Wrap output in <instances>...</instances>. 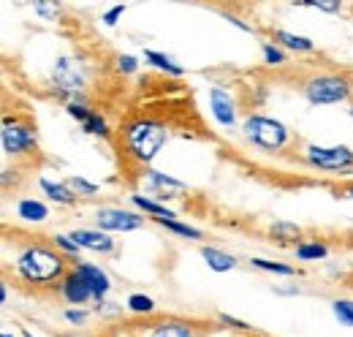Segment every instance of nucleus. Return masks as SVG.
<instances>
[{"mask_svg":"<svg viewBox=\"0 0 353 337\" xmlns=\"http://www.w3.org/2000/svg\"><path fill=\"white\" fill-rule=\"evenodd\" d=\"M17 272L33 286H46L63 275V256L46 245H30L17 256Z\"/></svg>","mask_w":353,"mask_h":337,"instance_id":"f257e3e1","label":"nucleus"},{"mask_svg":"<svg viewBox=\"0 0 353 337\" xmlns=\"http://www.w3.org/2000/svg\"><path fill=\"white\" fill-rule=\"evenodd\" d=\"M125 144L136 161L147 164L158 155V150L166 144V128L152 120H139L125 128Z\"/></svg>","mask_w":353,"mask_h":337,"instance_id":"f03ea898","label":"nucleus"},{"mask_svg":"<svg viewBox=\"0 0 353 337\" xmlns=\"http://www.w3.org/2000/svg\"><path fill=\"white\" fill-rule=\"evenodd\" d=\"M245 136L261 150H280L285 144V139H288V131L280 120L256 115V117L245 120Z\"/></svg>","mask_w":353,"mask_h":337,"instance_id":"7ed1b4c3","label":"nucleus"},{"mask_svg":"<svg viewBox=\"0 0 353 337\" xmlns=\"http://www.w3.org/2000/svg\"><path fill=\"white\" fill-rule=\"evenodd\" d=\"M305 93H307L310 104L326 106V104L345 101L351 95V82L345 77H337V74H321V77L310 79Z\"/></svg>","mask_w":353,"mask_h":337,"instance_id":"20e7f679","label":"nucleus"},{"mask_svg":"<svg viewBox=\"0 0 353 337\" xmlns=\"http://www.w3.org/2000/svg\"><path fill=\"white\" fill-rule=\"evenodd\" d=\"M307 161L326 171H340L353 164L351 147H307Z\"/></svg>","mask_w":353,"mask_h":337,"instance_id":"39448f33","label":"nucleus"},{"mask_svg":"<svg viewBox=\"0 0 353 337\" xmlns=\"http://www.w3.org/2000/svg\"><path fill=\"white\" fill-rule=\"evenodd\" d=\"M95 220H98V229H103V231H133V229L144 226L141 215H133L128 210H114V207L98 210Z\"/></svg>","mask_w":353,"mask_h":337,"instance_id":"423d86ee","label":"nucleus"},{"mask_svg":"<svg viewBox=\"0 0 353 337\" xmlns=\"http://www.w3.org/2000/svg\"><path fill=\"white\" fill-rule=\"evenodd\" d=\"M52 77H54V87L60 93H79L82 84H85V74H82L79 63H74L68 57H60L54 63V74Z\"/></svg>","mask_w":353,"mask_h":337,"instance_id":"0eeeda50","label":"nucleus"},{"mask_svg":"<svg viewBox=\"0 0 353 337\" xmlns=\"http://www.w3.org/2000/svg\"><path fill=\"white\" fill-rule=\"evenodd\" d=\"M36 144V133L28 126H19V123H8L3 126V150L11 153V155H19V153H28L30 147Z\"/></svg>","mask_w":353,"mask_h":337,"instance_id":"6e6552de","label":"nucleus"},{"mask_svg":"<svg viewBox=\"0 0 353 337\" xmlns=\"http://www.w3.org/2000/svg\"><path fill=\"white\" fill-rule=\"evenodd\" d=\"M144 185H147L155 196H161V199H166V196H182V193L188 191L185 182H179L174 177H166L163 171H147V174H144Z\"/></svg>","mask_w":353,"mask_h":337,"instance_id":"1a4fd4ad","label":"nucleus"},{"mask_svg":"<svg viewBox=\"0 0 353 337\" xmlns=\"http://www.w3.org/2000/svg\"><path fill=\"white\" fill-rule=\"evenodd\" d=\"M60 291H63V296H65L68 302H74V305H82V302H88L90 296H92V289L88 286V280H85L77 269L68 272V275H63Z\"/></svg>","mask_w":353,"mask_h":337,"instance_id":"9d476101","label":"nucleus"},{"mask_svg":"<svg viewBox=\"0 0 353 337\" xmlns=\"http://www.w3.org/2000/svg\"><path fill=\"white\" fill-rule=\"evenodd\" d=\"M210 104H212V115L221 126H234L236 123V112H234V101L228 93H223L221 87H212L210 90Z\"/></svg>","mask_w":353,"mask_h":337,"instance_id":"9b49d317","label":"nucleus"},{"mask_svg":"<svg viewBox=\"0 0 353 337\" xmlns=\"http://www.w3.org/2000/svg\"><path fill=\"white\" fill-rule=\"evenodd\" d=\"M77 272L88 280V286L92 289V296L101 302V299L106 296V291H109V286H112V283H109V278H106V272H103V269H98V267H92V264H79V267H77Z\"/></svg>","mask_w":353,"mask_h":337,"instance_id":"f8f14e48","label":"nucleus"},{"mask_svg":"<svg viewBox=\"0 0 353 337\" xmlns=\"http://www.w3.org/2000/svg\"><path fill=\"white\" fill-rule=\"evenodd\" d=\"M79 248H90V251H98V253H109L114 248V242H112V237H106V234H101V231H85V229H79V231H74V234H68Z\"/></svg>","mask_w":353,"mask_h":337,"instance_id":"ddd939ff","label":"nucleus"},{"mask_svg":"<svg viewBox=\"0 0 353 337\" xmlns=\"http://www.w3.org/2000/svg\"><path fill=\"white\" fill-rule=\"evenodd\" d=\"M204 261H207L210 269H215V272H228V269L236 267V258H234L231 253L218 251V248H204Z\"/></svg>","mask_w":353,"mask_h":337,"instance_id":"4468645a","label":"nucleus"},{"mask_svg":"<svg viewBox=\"0 0 353 337\" xmlns=\"http://www.w3.org/2000/svg\"><path fill=\"white\" fill-rule=\"evenodd\" d=\"M17 212H19V218H25V220H36V223L46 220V215H49L44 204L36 202V199H25V202H19Z\"/></svg>","mask_w":353,"mask_h":337,"instance_id":"2eb2a0df","label":"nucleus"},{"mask_svg":"<svg viewBox=\"0 0 353 337\" xmlns=\"http://www.w3.org/2000/svg\"><path fill=\"white\" fill-rule=\"evenodd\" d=\"M133 204H136V207H141L144 212H150V215H155V220H174V212L166 210L163 204H158V202H152V199L133 196Z\"/></svg>","mask_w":353,"mask_h":337,"instance_id":"dca6fc26","label":"nucleus"},{"mask_svg":"<svg viewBox=\"0 0 353 337\" xmlns=\"http://www.w3.org/2000/svg\"><path fill=\"white\" fill-rule=\"evenodd\" d=\"M147 337H193V332L179 321H166V324H158Z\"/></svg>","mask_w":353,"mask_h":337,"instance_id":"f3484780","label":"nucleus"},{"mask_svg":"<svg viewBox=\"0 0 353 337\" xmlns=\"http://www.w3.org/2000/svg\"><path fill=\"white\" fill-rule=\"evenodd\" d=\"M41 188L46 191V196L49 199H54V202H60V204H71L77 196L68 191V185H60V182H49V180H41Z\"/></svg>","mask_w":353,"mask_h":337,"instance_id":"a211bd4d","label":"nucleus"},{"mask_svg":"<svg viewBox=\"0 0 353 337\" xmlns=\"http://www.w3.org/2000/svg\"><path fill=\"white\" fill-rule=\"evenodd\" d=\"M144 60H150L155 68H161V71H169V74H174V77H179L182 74V68L176 66L174 60H169L166 55H161V52H152V49H147L144 52Z\"/></svg>","mask_w":353,"mask_h":337,"instance_id":"6ab92c4d","label":"nucleus"},{"mask_svg":"<svg viewBox=\"0 0 353 337\" xmlns=\"http://www.w3.org/2000/svg\"><path fill=\"white\" fill-rule=\"evenodd\" d=\"M274 39L283 41L288 49H296V52H310V49H312V41H310V39H305V36H294V33H285V30H277Z\"/></svg>","mask_w":353,"mask_h":337,"instance_id":"aec40b11","label":"nucleus"},{"mask_svg":"<svg viewBox=\"0 0 353 337\" xmlns=\"http://www.w3.org/2000/svg\"><path fill=\"white\" fill-rule=\"evenodd\" d=\"M65 185L74 196H95L98 193V188L88 180H82V177H71V180H65Z\"/></svg>","mask_w":353,"mask_h":337,"instance_id":"412c9836","label":"nucleus"},{"mask_svg":"<svg viewBox=\"0 0 353 337\" xmlns=\"http://www.w3.org/2000/svg\"><path fill=\"white\" fill-rule=\"evenodd\" d=\"M334 316L340 318V324L345 327H353V302L351 299H334Z\"/></svg>","mask_w":353,"mask_h":337,"instance_id":"4be33fe9","label":"nucleus"},{"mask_svg":"<svg viewBox=\"0 0 353 337\" xmlns=\"http://www.w3.org/2000/svg\"><path fill=\"white\" fill-rule=\"evenodd\" d=\"M253 267L266 269V272H274V275H283V278H291L294 269L288 264H277V261H266V258H253Z\"/></svg>","mask_w":353,"mask_h":337,"instance_id":"5701e85b","label":"nucleus"},{"mask_svg":"<svg viewBox=\"0 0 353 337\" xmlns=\"http://www.w3.org/2000/svg\"><path fill=\"white\" fill-rule=\"evenodd\" d=\"M161 226H166L169 231H174L179 237H188V240H201V231L199 229H190V226H185V223H176V220H158Z\"/></svg>","mask_w":353,"mask_h":337,"instance_id":"b1692460","label":"nucleus"},{"mask_svg":"<svg viewBox=\"0 0 353 337\" xmlns=\"http://www.w3.org/2000/svg\"><path fill=\"white\" fill-rule=\"evenodd\" d=\"M326 248L323 245H318V242H312V245H299L296 248V258H302V261H315V258H326Z\"/></svg>","mask_w":353,"mask_h":337,"instance_id":"393cba45","label":"nucleus"},{"mask_svg":"<svg viewBox=\"0 0 353 337\" xmlns=\"http://www.w3.org/2000/svg\"><path fill=\"white\" fill-rule=\"evenodd\" d=\"M128 307L133 313H152L155 310V302L147 294H131L128 296Z\"/></svg>","mask_w":353,"mask_h":337,"instance_id":"a878e982","label":"nucleus"},{"mask_svg":"<svg viewBox=\"0 0 353 337\" xmlns=\"http://www.w3.org/2000/svg\"><path fill=\"white\" fill-rule=\"evenodd\" d=\"M82 126H85V131H88V133H95V136H106V133H109L106 120H103L101 115H92V112H90V117L82 123Z\"/></svg>","mask_w":353,"mask_h":337,"instance_id":"bb28decb","label":"nucleus"},{"mask_svg":"<svg viewBox=\"0 0 353 337\" xmlns=\"http://www.w3.org/2000/svg\"><path fill=\"white\" fill-rule=\"evenodd\" d=\"M272 234L280 237V240H291V237H299V229L291 226V223H277V226L272 229Z\"/></svg>","mask_w":353,"mask_h":337,"instance_id":"cd10ccee","label":"nucleus"},{"mask_svg":"<svg viewBox=\"0 0 353 337\" xmlns=\"http://www.w3.org/2000/svg\"><path fill=\"white\" fill-rule=\"evenodd\" d=\"M264 57L269 66H280V63H285V55H283L277 46H272V44H266L264 46Z\"/></svg>","mask_w":353,"mask_h":337,"instance_id":"c85d7f7f","label":"nucleus"},{"mask_svg":"<svg viewBox=\"0 0 353 337\" xmlns=\"http://www.w3.org/2000/svg\"><path fill=\"white\" fill-rule=\"evenodd\" d=\"M36 11H39V14L44 17V19H54L60 8H57L54 3H36Z\"/></svg>","mask_w":353,"mask_h":337,"instance_id":"c756f323","label":"nucleus"},{"mask_svg":"<svg viewBox=\"0 0 353 337\" xmlns=\"http://www.w3.org/2000/svg\"><path fill=\"white\" fill-rule=\"evenodd\" d=\"M54 245H60L63 251H68V253H77L79 251V245L71 240V237H54Z\"/></svg>","mask_w":353,"mask_h":337,"instance_id":"7c9ffc66","label":"nucleus"},{"mask_svg":"<svg viewBox=\"0 0 353 337\" xmlns=\"http://www.w3.org/2000/svg\"><path fill=\"white\" fill-rule=\"evenodd\" d=\"M65 318H68L71 324H77V327H79V324H85V321H88V313H85V310H68V313H65Z\"/></svg>","mask_w":353,"mask_h":337,"instance_id":"2f4dec72","label":"nucleus"},{"mask_svg":"<svg viewBox=\"0 0 353 337\" xmlns=\"http://www.w3.org/2000/svg\"><path fill=\"white\" fill-rule=\"evenodd\" d=\"M123 11H125V6H114L112 11H106V14H103V22H106V25H114V22H117V17H120Z\"/></svg>","mask_w":353,"mask_h":337,"instance_id":"473e14b6","label":"nucleus"},{"mask_svg":"<svg viewBox=\"0 0 353 337\" xmlns=\"http://www.w3.org/2000/svg\"><path fill=\"white\" fill-rule=\"evenodd\" d=\"M117 63H120V71H125V74H131V71H136V60H133L131 55H123V57H120Z\"/></svg>","mask_w":353,"mask_h":337,"instance_id":"72a5a7b5","label":"nucleus"},{"mask_svg":"<svg viewBox=\"0 0 353 337\" xmlns=\"http://www.w3.org/2000/svg\"><path fill=\"white\" fill-rule=\"evenodd\" d=\"M307 6L321 8V11H337V8H340V3H323V0H310Z\"/></svg>","mask_w":353,"mask_h":337,"instance_id":"f704fd0d","label":"nucleus"},{"mask_svg":"<svg viewBox=\"0 0 353 337\" xmlns=\"http://www.w3.org/2000/svg\"><path fill=\"white\" fill-rule=\"evenodd\" d=\"M225 324H231V327H236V329H248V324H242L239 318H231V316H221Z\"/></svg>","mask_w":353,"mask_h":337,"instance_id":"c9c22d12","label":"nucleus"},{"mask_svg":"<svg viewBox=\"0 0 353 337\" xmlns=\"http://www.w3.org/2000/svg\"><path fill=\"white\" fill-rule=\"evenodd\" d=\"M348 196H351V199H353V185H351V188H348Z\"/></svg>","mask_w":353,"mask_h":337,"instance_id":"e433bc0d","label":"nucleus"},{"mask_svg":"<svg viewBox=\"0 0 353 337\" xmlns=\"http://www.w3.org/2000/svg\"><path fill=\"white\" fill-rule=\"evenodd\" d=\"M25 337H33V335H30V332H25Z\"/></svg>","mask_w":353,"mask_h":337,"instance_id":"4c0bfd02","label":"nucleus"},{"mask_svg":"<svg viewBox=\"0 0 353 337\" xmlns=\"http://www.w3.org/2000/svg\"><path fill=\"white\" fill-rule=\"evenodd\" d=\"M0 337H11V335H0Z\"/></svg>","mask_w":353,"mask_h":337,"instance_id":"58836bf2","label":"nucleus"},{"mask_svg":"<svg viewBox=\"0 0 353 337\" xmlns=\"http://www.w3.org/2000/svg\"><path fill=\"white\" fill-rule=\"evenodd\" d=\"M351 117H353V109H351Z\"/></svg>","mask_w":353,"mask_h":337,"instance_id":"ea45409f","label":"nucleus"}]
</instances>
